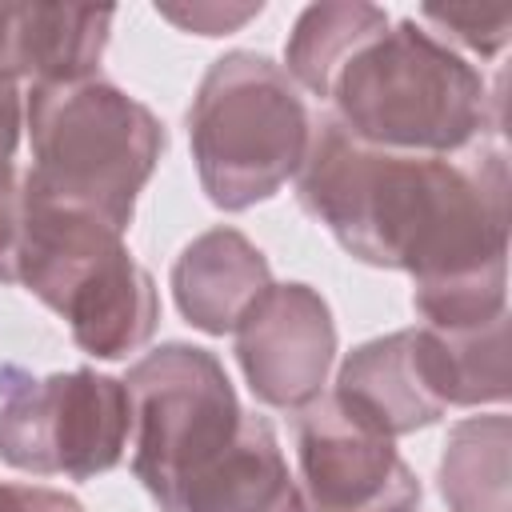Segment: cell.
Returning <instances> with one entry per match:
<instances>
[{
    "instance_id": "cell-1",
    "label": "cell",
    "mask_w": 512,
    "mask_h": 512,
    "mask_svg": "<svg viewBox=\"0 0 512 512\" xmlns=\"http://www.w3.org/2000/svg\"><path fill=\"white\" fill-rule=\"evenodd\" d=\"M296 196L348 256L408 272L424 324L476 328L508 312V160L500 148L392 152L324 116L312 124Z\"/></svg>"
},
{
    "instance_id": "cell-2",
    "label": "cell",
    "mask_w": 512,
    "mask_h": 512,
    "mask_svg": "<svg viewBox=\"0 0 512 512\" xmlns=\"http://www.w3.org/2000/svg\"><path fill=\"white\" fill-rule=\"evenodd\" d=\"M332 120L372 148L456 156L492 124L484 76L416 20L364 40L332 76Z\"/></svg>"
},
{
    "instance_id": "cell-3",
    "label": "cell",
    "mask_w": 512,
    "mask_h": 512,
    "mask_svg": "<svg viewBox=\"0 0 512 512\" xmlns=\"http://www.w3.org/2000/svg\"><path fill=\"white\" fill-rule=\"evenodd\" d=\"M24 128L32 144L24 188L48 204L88 212L128 232L136 200L168 144L156 112L124 88L88 76L28 84Z\"/></svg>"
},
{
    "instance_id": "cell-4",
    "label": "cell",
    "mask_w": 512,
    "mask_h": 512,
    "mask_svg": "<svg viewBox=\"0 0 512 512\" xmlns=\"http://www.w3.org/2000/svg\"><path fill=\"white\" fill-rule=\"evenodd\" d=\"M16 284L52 308L96 360L140 352L160 324L156 280L136 264L124 232L88 212L48 204L28 188Z\"/></svg>"
},
{
    "instance_id": "cell-5",
    "label": "cell",
    "mask_w": 512,
    "mask_h": 512,
    "mask_svg": "<svg viewBox=\"0 0 512 512\" xmlns=\"http://www.w3.org/2000/svg\"><path fill=\"white\" fill-rule=\"evenodd\" d=\"M188 144L204 196L224 212H244L296 180L312 116L276 60L236 48L208 64L188 108Z\"/></svg>"
},
{
    "instance_id": "cell-6",
    "label": "cell",
    "mask_w": 512,
    "mask_h": 512,
    "mask_svg": "<svg viewBox=\"0 0 512 512\" xmlns=\"http://www.w3.org/2000/svg\"><path fill=\"white\" fill-rule=\"evenodd\" d=\"M132 404V472L160 512H180L236 444L244 408L224 364L196 344L168 340L140 356L128 376Z\"/></svg>"
},
{
    "instance_id": "cell-7",
    "label": "cell",
    "mask_w": 512,
    "mask_h": 512,
    "mask_svg": "<svg viewBox=\"0 0 512 512\" xmlns=\"http://www.w3.org/2000/svg\"><path fill=\"white\" fill-rule=\"evenodd\" d=\"M132 440L128 388L96 368L32 376L0 364V460L28 476L92 480L124 460Z\"/></svg>"
},
{
    "instance_id": "cell-8",
    "label": "cell",
    "mask_w": 512,
    "mask_h": 512,
    "mask_svg": "<svg viewBox=\"0 0 512 512\" xmlns=\"http://www.w3.org/2000/svg\"><path fill=\"white\" fill-rule=\"evenodd\" d=\"M296 468L304 512H416L420 480L396 440L360 424L332 392L296 412Z\"/></svg>"
},
{
    "instance_id": "cell-9",
    "label": "cell",
    "mask_w": 512,
    "mask_h": 512,
    "mask_svg": "<svg viewBox=\"0 0 512 512\" xmlns=\"http://www.w3.org/2000/svg\"><path fill=\"white\" fill-rule=\"evenodd\" d=\"M236 360L252 396L268 408H308L336 360V320L328 300L292 280L272 284L236 324Z\"/></svg>"
},
{
    "instance_id": "cell-10",
    "label": "cell",
    "mask_w": 512,
    "mask_h": 512,
    "mask_svg": "<svg viewBox=\"0 0 512 512\" xmlns=\"http://www.w3.org/2000/svg\"><path fill=\"white\" fill-rule=\"evenodd\" d=\"M332 396L388 440L428 428L448 412L424 328H400L352 348L336 372Z\"/></svg>"
},
{
    "instance_id": "cell-11",
    "label": "cell",
    "mask_w": 512,
    "mask_h": 512,
    "mask_svg": "<svg viewBox=\"0 0 512 512\" xmlns=\"http://www.w3.org/2000/svg\"><path fill=\"white\" fill-rule=\"evenodd\" d=\"M112 20V8L0 0V84H64L96 76Z\"/></svg>"
},
{
    "instance_id": "cell-12",
    "label": "cell",
    "mask_w": 512,
    "mask_h": 512,
    "mask_svg": "<svg viewBox=\"0 0 512 512\" xmlns=\"http://www.w3.org/2000/svg\"><path fill=\"white\" fill-rule=\"evenodd\" d=\"M268 288L272 272L264 252L228 224L188 240L172 264L176 308L192 328L208 336H232Z\"/></svg>"
},
{
    "instance_id": "cell-13",
    "label": "cell",
    "mask_w": 512,
    "mask_h": 512,
    "mask_svg": "<svg viewBox=\"0 0 512 512\" xmlns=\"http://www.w3.org/2000/svg\"><path fill=\"white\" fill-rule=\"evenodd\" d=\"M180 512H304L268 416L244 412L236 444L200 484H192Z\"/></svg>"
},
{
    "instance_id": "cell-14",
    "label": "cell",
    "mask_w": 512,
    "mask_h": 512,
    "mask_svg": "<svg viewBox=\"0 0 512 512\" xmlns=\"http://www.w3.org/2000/svg\"><path fill=\"white\" fill-rule=\"evenodd\" d=\"M508 444L512 420L504 412L452 424L440 452V496L452 512H512Z\"/></svg>"
},
{
    "instance_id": "cell-15",
    "label": "cell",
    "mask_w": 512,
    "mask_h": 512,
    "mask_svg": "<svg viewBox=\"0 0 512 512\" xmlns=\"http://www.w3.org/2000/svg\"><path fill=\"white\" fill-rule=\"evenodd\" d=\"M392 20L384 8L364 4V0H328V4H308L296 24L292 36L284 44V72L292 76L296 88H308L312 96L324 100L332 76L340 72V64L376 32H384Z\"/></svg>"
},
{
    "instance_id": "cell-16",
    "label": "cell",
    "mask_w": 512,
    "mask_h": 512,
    "mask_svg": "<svg viewBox=\"0 0 512 512\" xmlns=\"http://www.w3.org/2000/svg\"><path fill=\"white\" fill-rule=\"evenodd\" d=\"M420 328L448 408H480L508 400V312L476 328Z\"/></svg>"
},
{
    "instance_id": "cell-17",
    "label": "cell",
    "mask_w": 512,
    "mask_h": 512,
    "mask_svg": "<svg viewBox=\"0 0 512 512\" xmlns=\"http://www.w3.org/2000/svg\"><path fill=\"white\" fill-rule=\"evenodd\" d=\"M420 16L424 24H432L428 32L440 36L448 48L460 44L484 60L504 52L512 28V12L504 4H424Z\"/></svg>"
},
{
    "instance_id": "cell-18",
    "label": "cell",
    "mask_w": 512,
    "mask_h": 512,
    "mask_svg": "<svg viewBox=\"0 0 512 512\" xmlns=\"http://www.w3.org/2000/svg\"><path fill=\"white\" fill-rule=\"evenodd\" d=\"M24 236V172L16 160H0V284H16Z\"/></svg>"
},
{
    "instance_id": "cell-19",
    "label": "cell",
    "mask_w": 512,
    "mask_h": 512,
    "mask_svg": "<svg viewBox=\"0 0 512 512\" xmlns=\"http://www.w3.org/2000/svg\"><path fill=\"white\" fill-rule=\"evenodd\" d=\"M260 12L264 4H156V16L196 36H228L248 20H256Z\"/></svg>"
},
{
    "instance_id": "cell-20",
    "label": "cell",
    "mask_w": 512,
    "mask_h": 512,
    "mask_svg": "<svg viewBox=\"0 0 512 512\" xmlns=\"http://www.w3.org/2000/svg\"><path fill=\"white\" fill-rule=\"evenodd\" d=\"M0 512H84V504L60 488L0 480Z\"/></svg>"
},
{
    "instance_id": "cell-21",
    "label": "cell",
    "mask_w": 512,
    "mask_h": 512,
    "mask_svg": "<svg viewBox=\"0 0 512 512\" xmlns=\"http://www.w3.org/2000/svg\"><path fill=\"white\" fill-rule=\"evenodd\" d=\"M24 128V92L20 84H0V160H16Z\"/></svg>"
}]
</instances>
